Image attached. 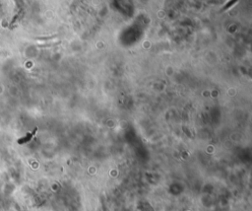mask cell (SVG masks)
Returning <instances> with one entry per match:
<instances>
[{
  "label": "cell",
  "mask_w": 252,
  "mask_h": 211,
  "mask_svg": "<svg viewBox=\"0 0 252 211\" xmlns=\"http://www.w3.org/2000/svg\"><path fill=\"white\" fill-rule=\"evenodd\" d=\"M238 1V0H230V1H228V3L226 4L225 6H224V8L222 9V11H226V10H228V8H230V7H232L233 4H235L236 3V2Z\"/></svg>",
  "instance_id": "cell-1"
}]
</instances>
